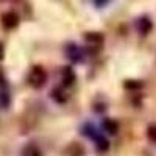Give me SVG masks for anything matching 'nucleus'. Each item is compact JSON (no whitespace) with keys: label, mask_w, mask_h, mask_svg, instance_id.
<instances>
[{"label":"nucleus","mask_w":156,"mask_h":156,"mask_svg":"<svg viewBox=\"0 0 156 156\" xmlns=\"http://www.w3.org/2000/svg\"><path fill=\"white\" fill-rule=\"evenodd\" d=\"M28 84L34 89H41L45 83H47V72L44 70V67L41 66H34L31 67L30 73H28Z\"/></svg>","instance_id":"1"},{"label":"nucleus","mask_w":156,"mask_h":156,"mask_svg":"<svg viewBox=\"0 0 156 156\" xmlns=\"http://www.w3.org/2000/svg\"><path fill=\"white\" fill-rule=\"evenodd\" d=\"M66 55L72 62H83L84 61V50L73 42L66 45Z\"/></svg>","instance_id":"2"},{"label":"nucleus","mask_w":156,"mask_h":156,"mask_svg":"<svg viewBox=\"0 0 156 156\" xmlns=\"http://www.w3.org/2000/svg\"><path fill=\"white\" fill-rule=\"evenodd\" d=\"M0 22H2V27L5 30H12V28H16L19 25V16L16 14L14 11H8V12H5V14L2 16Z\"/></svg>","instance_id":"3"},{"label":"nucleus","mask_w":156,"mask_h":156,"mask_svg":"<svg viewBox=\"0 0 156 156\" xmlns=\"http://www.w3.org/2000/svg\"><path fill=\"white\" fill-rule=\"evenodd\" d=\"M75 81V73L70 67H62L61 70V83L62 86H70Z\"/></svg>","instance_id":"4"},{"label":"nucleus","mask_w":156,"mask_h":156,"mask_svg":"<svg viewBox=\"0 0 156 156\" xmlns=\"http://www.w3.org/2000/svg\"><path fill=\"white\" fill-rule=\"evenodd\" d=\"M20 156H42V151L36 144H27L22 148Z\"/></svg>","instance_id":"5"},{"label":"nucleus","mask_w":156,"mask_h":156,"mask_svg":"<svg viewBox=\"0 0 156 156\" xmlns=\"http://www.w3.org/2000/svg\"><path fill=\"white\" fill-rule=\"evenodd\" d=\"M136 25H137V31H139L140 34H147V33L151 30V22H150L148 17H140Z\"/></svg>","instance_id":"6"},{"label":"nucleus","mask_w":156,"mask_h":156,"mask_svg":"<svg viewBox=\"0 0 156 156\" xmlns=\"http://www.w3.org/2000/svg\"><path fill=\"white\" fill-rule=\"evenodd\" d=\"M103 128H105L109 134H115V133H117V128H119V126H117V123H115L114 120L106 119L105 122H103Z\"/></svg>","instance_id":"7"},{"label":"nucleus","mask_w":156,"mask_h":156,"mask_svg":"<svg viewBox=\"0 0 156 156\" xmlns=\"http://www.w3.org/2000/svg\"><path fill=\"white\" fill-rule=\"evenodd\" d=\"M9 94L8 90H0V108L2 109H6L9 106Z\"/></svg>","instance_id":"8"},{"label":"nucleus","mask_w":156,"mask_h":156,"mask_svg":"<svg viewBox=\"0 0 156 156\" xmlns=\"http://www.w3.org/2000/svg\"><path fill=\"white\" fill-rule=\"evenodd\" d=\"M51 97H53L56 101H59V103H62V101H66V100H67V95H64V90H62L61 87L51 90Z\"/></svg>","instance_id":"9"},{"label":"nucleus","mask_w":156,"mask_h":156,"mask_svg":"<svg viewBox=\"0 0 156 156\" xmlns=\"http://www.w3.org/2000/svg\"><path fill=\"white\" fill-rule=\"evenodd\" d=\"M147 136H148V139L153 142V144H156V125H151V126L148 128Z\"/></svg>","instance_id":"10"},{"label":"nucleus","mask_w":156,"mask_h":156,"mask_svg":"<svg viewBox=\"0 0 156 156\" xmlns=\"http://www.w3.org/2000/svg\"><path fill=\"white\" fill-rule=\"evenodd\" d=\"M3 53H5V50H3V44L0 42V61H2V58H3Z\"/></svg>","instance_id":"11"}]
</instances>
